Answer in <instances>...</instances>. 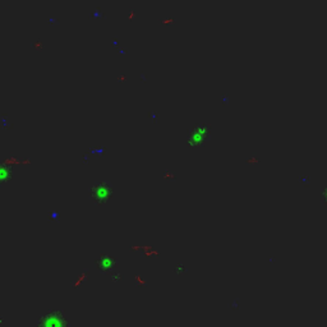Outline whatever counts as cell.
Instances as JSON below:
<instances>
[{"label": "cell", "instance_id": "6da1fadb", "mask_svg": "<svg viewBox=\"0 0 327 327\" xmlns=\"http://www.w3.org/2000/svg\"><path fill=\"white\" fill-rule=\"evenodd\" d=\"M208 134V128L205 125H199L193 129L191 134H189V144L192 146H198L206 139V136Z\"/></svg>", "mask_w": 327, "mask_h": 327}, {"label": "cell", "instance_id": "7a4b0ae2", "mask_svg": "<svg viewBox=\"0 0 327 327\" xmlns=\"http://www.w3.org/2000/svg\"><path fill=\"white\" fill-rule=\"evenodd\" d=\"M93 192H95V196L100 201H104L106 197H109V193H110V191L105 185H97Z\"/></svg>", "mask_w": 327, "mask_h": 327}, {"label": "cell", "instance_id": "3957f363", "mask_svg": "<svg viewBox=\"0 0 327 327\" xmlns=\"http://www.w3.org/2000/svg\"><path fill=\"white\" fill-rule=\"evenodd\" d=\"M111 262H114V261H111V258H104V259H101V265H104V268H110L111 267Z\"/></svg>", "mask_w": 327, "mask_h": 327}]
</instances>
